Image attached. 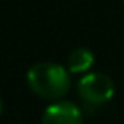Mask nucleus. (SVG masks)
<instances>
[{
    "label": "nucleus",
    "mask_w": 124,
    "mask_h": 124,
    "mask_svg": "<svg viewBox=\"0 0 124 124\" xmlns=\"http://www.w3.org/2000/svg\"><path fill=\"white\" fill-rule=\"evenodd\" d=\"M27 87L34 95L44 100H61L70 88V71L60 63L39 61L27 71Z\"/></svg>",
    "instance_id": "f257e3e1"
},
{
    "label": "nucleus",
    "mask_w": 124,
    "mask_h": 124,
    "mask_svg": "<svg viewBox=\"0 0 124 124\" xmlns=\"http://www.w3.org/2000/svg\"><path fill=\"white\" fill-rule=\"evenodd\" d=\"M114 82L109 75L102 71H88L85 73L77 85V92L83 102V105L90 110L102 107L114 97Z\"/></svg>",
    "instance_id": "f03ea898"
},
{
    "label": "nucleus",
    "mask_w": 124,
    "mask_h": 124,
    "mask_svg": "<svg viewBox=\"0 0 124 124\" xmlns=\"http://www.w3.org/2000/svg\"><path fill=\"white\" fill-rule=\"evenodd\" d=\"M83 116L80 107L70 100H56L49 104L41 117V124H82Z\"/></svg>",
    "instance_id": "7ed1b4c3"
},
{
    "label": "nucleus",
    "mask_w": 124,
    "mask_h": 124,
    "mask_svg": "<svg viewBox=\"0 0 124 124\" xmlns=\"http://www.w3.org/2000/svg\"><path fill=\"white\" fill-rule=\"evenodd\" d=\"M95 63V54L88 49V48H75L70 54H68V60H66V68L70 73L73 75H78V73H88V70L93 66Z\"/></svg>",
    "instance_id": "20e7f679"
},
{
    "label": "nucleus",
    "mask_w": 124,
    "mask_h": 124,
    "mask_svg": "<svg viewBox=\"0 0 124 124\" xmlns=\"http://www.w3.org/2000/svg\"><path fill=\"white\" fill-rule=\"evenodd\" d=\"M122 2H124V0H122Z\"/></svg>",
    "instance_id": "39448f33"
}]
</instances>
